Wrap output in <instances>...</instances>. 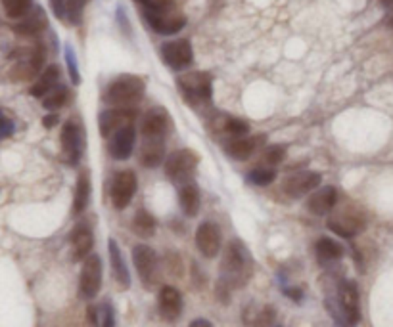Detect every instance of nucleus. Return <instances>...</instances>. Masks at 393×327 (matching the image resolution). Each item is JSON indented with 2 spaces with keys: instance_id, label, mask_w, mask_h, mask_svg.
I'll return each instance as SVG.
<instances>
[{
  "instance_id": "nucleus-1",
  "label": "nucleus",
  "mask_w": 393,
  "mask_h": 327,
  "mask_svg": "<svg viewBox=\"0 0 393 327\" xmlns=\"http://www.w3.org/2000/svg\"><path fill=\"white\" fill-rule=\"evenodd\" d=\"M253 270L250 251L240 241H231L224 251L223 262H221V280H219V297L223 299V293L231 299V289H238L246 285Z\"/></svg>"
},
{
  "instance_id": "nucleus-2",
  "label": "nucleus",
  "mask_w": 393,
  "mask_h": 327,
  "mask_svg": "<svg viewBox=\"0 0 393 327\" xmlns=\"http://www.w3.org/2000/svg\"><path fill=\"white\" fill-rule=\"evenodd\" d=\"M146 84L140 77L121 75L106 90V104L117 109H133L144 96Z\"/></svg>"
},
{
  "instance_id": "nucleus-3",
  "label": "nucleus",
  "mask_w": 393,
  "mask_h": 327,
  "mask_svg": "<svg viewBox=\"0 0 393 327\" xmlns=\"http://www.w3.org/2000/svg\"><path fill=\"white\" fill-rule=\"evenodd\" d=\"M198 167V157L194 151L190 150H179L173 151L167 161H165V174L171 182H175L177 186H184L190 184L194 172Z\"/></svg>"
},
{
  "instance_id": "nucleus-4",
  "label": "nucleus",
  "mask_w": 393,
  "mask_h": 327,
  "mask_svg": "<svg viewBox=\"0 0 393 327\" xmlns=\"http://www.w3.org/2000/svg\"><path fill=\"white\" fill-rule=\"evenodd\" d=\"M326 226L340 238H355L365 228V214L351 207H341L330 212Z\"/></svg>"
},
{
  "instance_id": "nucleus-5",
  "label": "nucleus",
  "mask_w": 393,
  "mask_h": 327,
  "mask_svg": "<svg viewBox=\"0 0 393 327\" xmlns=\"http://www.w3.org/2000/svg\"><path fill=\"white\" fill-rule=\"evenodd\" d=\"M180 92L187 96L188 102L200 104V102H209L211 98V77L207 73H187L179 79Z\"/></svg>"
},
{
  "instance_id": "nucleus-6",
  "label": "nucleus",
  "mask_w": 393,
  "mask_h": 327,
  "mask_svg": "<svg viewBox=\"0 0 393 327\" xmlns=\"http://www.w3.org/2000/svg\"><path fill=\"white\" fill-rule=\"evenodd\" d=\"M100 285H102V260H100L98 255H90L85 260L83 270H81V297L85 301H92L98 295Z\"/></svg>"
},
{
  "instance_id": "nucleus-7",
  "label": "nucleus",
  "mask_w": 393,
  "mask_h": 327,
  "mask_svg": "<svg viewBox=\"0 0 393 327\" xmlns=\"http://www.w3.org/2000/svg\"><path fill=\"white\" fill-rule=\"evenodd\" d=\"M338 302H340L341 318L346 319L348 326H355L361 319V308H359V289L357 283L343 280L338 287Z\"/></svg>"
},
{
  "instance_id": "nucleus-8",
  "label": "nucleus",
  "mask_w": 393,
  "mask_h": 327,
  "mask_svg": "<svg viewBox=\"0 0 393 327\" xmlns=\"http://www.w3.org/2000/svg\"><path fill=\"white\" fill-rule=\"evenodd\" d=\"M136 174L133 170H123L117 172L114 182H111V203L116 209H127L133 201L134 192H136Z\"/></svg>"
},
{
  "instance_id": "nucleus-9",
  "label": "nucleus",
  "mask_w": 393,
  "mask_h": 327,
  "mask_svg": "<svg viewBox=\"0 0 393 327\" xmlns=\"http://www.w3.org/2000/svg\"><path fill=\"white\" fill-rule=\"evenodd\" d=\"M133 262L140 282L146 287H152V283L158 278V257L148 245H136L133 249Z\"/></svg>"
},
{
  "instance_id": "nucleus-10",
  "label": "nucleus",
  "mask_w": 393,
  "mask_h": 327,
  "mask_svg": "<svg viewBox=\"0 0 393 327\" xmlns=\"http://www.w3.org/2000/svg\"><path fill=\"white\" fill-rule=\"evenodd\" d=\"M161 58L163 62L169 65L171 69H184L188 67L192 60H194V52L188 41L180 38V41H171L161 46Z\"/></svg>"
},
{
  "instance_id": "nucleus-11",
  "label": "nucleus",
  "mask_w": 393,
  "mask_h": 327,
  "mask_svg": "<svg viewBox=\"0 0 393 327\" xmlns=\"http://www.w3.org/2000/svg\"><path fill=\"white\" fill-rule=\"evenodd\" d=\"M134 109H107L98 119L100 134L104 138H111L114 134L119 133L121 128H125L129 124H133Z\"/></svg>"
},
{
  "instance_id": "nucleus-12",
  "label": "nucleus",
  "mask_w": 393,
  "mask_h": 327,
  "mask_svg": "<svg viewBox=\"0 0 393 327\" xmlns=\"http://www.w3.org/2000/svg\"><path fill=\"white\" fill-rule=\"evenodd\" d=\"M321 182L322 177L319 172L304 170V172H295L292 177H286L282 188H284L286 195L297 199V197H304V195H307L309 192H313L315 188L321 186Z\"/></svg>"
},
{
  "instance_id": "nucleus-13",
  "label": "nucleus",
  "mask_w": 393,
  "mask_h": 327,
  "mask_svg": "<svg viewBox=\"0 0 393 327\" xmlns=\"http://www.w3.org/2000/svg\"><path fill=\"white\" fill-rule=\"evenodd\" d=\"M62 153L70 165H77L83 153V134L77 124L70 121L62 128Z\"/></svg>"
},
{
  "instance_id": "nucleus-14",
  "label": "nucleus",
  "mask_w": 393,
  "mask_h": 327,
  "mask_svg": "<svg viewBox=\"0 0 393 327\" xmlns=\"http://www.w3.org/2000/svg\"><path fill=\"white\" fill-rule=\"evenodd\" d=\"M196 245L200 253L207 258H213L221 251V230L213 222H204L196 232Z\"/></svg>"
},
{
  "instance_id": "nucleus-15",
  "label": "nucleus",
  "mask_w": 393,
  "mask_h": 327,
  "mask_svg": "<svg viewBox=\"0 0 393 327\" xmlns=\"http://www.w3.org/2000/svg\"><path fill=\"white\" fill-rule=\"evenodd\" d=\"M134 142H136V133L133 124H129L109 138V146H107L109 155L117 161H127L134 150Z\"/></svg>"
},
{
  "instance_id": "nucleus-16",
  "label": "nucleus",
  "mask_w": 393,
  "mask_h": 327,
  "mask_svg": "<svg viewBox=\"0 0 393 327\" xmlns=\"http://www.w3.org/2000/svg\"><path fill=\"white\" fill-rule=\"evenodd\" d=\"M144 16L148 19V23L152 25L153 31H158L160 35H175L187 25V18L179 16V14H173V12H165V14L144 12Z\"/></svg>"
},
{
  "instance_id": "nucleus-17",
  "label": "nucleus",
  "mask_w": 393,
  "mask_h": 327,
  "mask_svg": "<svg viewBox=\"0 0 393 327\" xmlns=\"http://www.w3.org/2000/svg\"><path fill=\"white\" fill-rule=\"evenodd\" d=\"M158 306H160V314L163 319L167 322H175L182 312V297L175 287H161L160 297H158Z\"/></svg>"
},
{
  "instance_id": "nucleus-18",
  "label": "nucleus",
  "mask_w": 393,
  "mask_h": 327,
  "mask_svg": "<svg viewBox=\"0 0 393 327\" xmlns=\"http://www.w3.org/2000/svg\"><path fill=\"white\" fill-rule=\"evenodd\" d=\"M169 113L161 107L150 109L142 119V136H152V138H163L169 131Z\"/></svg>"
},
{
  "instance_id": "nucleus-19",
  "label": "nucleus",
  "mask_w": 393,
  "mask_h": 327,
  "mask_svg": "<svg viewBox=\"0 0 393 327\" xmlns=\"http://www.w3.org/2000/svg\"><path fill=\"white\" fill-rule=\"evenodd\" d=\"M338 203V192L336 188L324 186L321 190H317L309 201H307V209L313 212L315 216H324V214H330L334 211V207Z\"/></svg>"
},
{
  "instance_id": "nucleus-20",
  "label": "nucleus",
  "mask_w": 393,
  "mask_h": 327,
  "mask_svg": "<svg viewBox=\"0 0 393 327\" xmlns=\"http://www.w3.org/2000/svg\"><path fill=\"white\" fill-rule=\"evenodd\" d=\"M165 157V142L163 138H152V136H142L140 144V163L144 167L153 168L160 165Z\"/></svg>"
},
{
  "instance_id": "nucleus-21",
  "label": "nucleus",
  "mask_w": 393,
  "mask_h": 327,
  "mask_svg": "<svg viewBox=\"0 0 393 327\" xmlns=\"http://www.w3.org/2000/svg\"><path fill=\"white\" fill-rule=\"evenodd\" d=\"M94 245V236L87 224H79L72 234V247H73V260H87L90 257V251Z\"/></svg>"
},
{
  "instance_id": "nucleus-22",
  "label": "nucleus",
  "mask_w": 393,
  "mask_h": 327,
  "mask_svg": "<svg viewBox=\"0 0 393 327\" xmlns=\"http://www.w3.org/2000/svg\"><path fill=\"white\" fill-rule=\"evenodd\" d=\"M265 136H253V138H248V136H234L233 140H229L226 144V155H231L233 159L244 161L250 159L251 153L255 151V148L263 144Z\"/></svg>"
},
{
  "instance_id": "nucleus-23",
  "label": "nucleus",
  "mask_w": 393,
  "mask_h": 327,
  "mask_svg": "<svg viewBox=\"0 0 393 327\" xmlns=\"http://www.w3.org/2000/svg\"><path fill=\"white\" fill-rule=\"evenodd\" d=\"M87 0H50L56 18L67 19L70 23H79Z\"/></svg>"
},
{
  "instance_id": "nucleus-24",
  "label": "nucleus",
  "mask_w": 393,
  "mask_h": 327,
  "mask_svg": "<svg viewBox=\"0 0 393 327\" xmlns=\"http://www.w3.org/2000/svg\"><path fill=\"white\" fill-rule=\"evenodd\" d=\"M109 262H111V272H114V278L117 280V283L123 289H127L131 285V275H129V270H127L125 258H123L114 239H109Z\"/></svg>"
},
{
  "instance_id": "nucleus-25",
  "label": "nucleus",
  "mask_w": 393,
  "mask_h": 327,
  "mask_svg": "<svg viewBox=\"0 0 393 327\" xmlns=\"http://www.w3.org/2000/svg\"><path fill=\"white\" fill-rule=\"evenodd\" d=\"M315 253H317V258L321 264H330L343 257V247L334 239L321 238L315 245Z\"/></svg>"
},
{
  "instance_id": "nucleus-26",
  "label": "nucleus",
  "mask_w": 393,
  "mask_h": 327,
  "mask_svg": "<svg viewBox=\"0 0 393 327\" xmlns=\"http://www.w3.org/2000/svg\"><path fill=\"white\" fill-rule=\"evenodd\" d=\"M58 80H60V69H58V65H50V67H46L45 73L39 77V80L31 87L29 92H31V96L45 98L50 90L58 87Z\"/></svg>"
},
{
  "instance_id": "nucleus-27",
  "label": "nucleus",
  "mask_w": 393,
  "mask_h": 327,
  "mask_svg": "<svg viewBox=\"0 0 393 327\" xmlns=\"http://www.w3.org/2000/svg\"><path fill=\"white\" fill-rule=\"evenodd\" d=\"M179 203L187 216H196L200 211V192L194 186V182L179 188Z\"/></svg>"
},
{
  "instance_id": "nucleus-28",
  "label": "nucleus",
  "mask_w": 393,
  "mask_h": 327,
  "mask_svg": "<svg viewBox=\"0 0 393 327\" xmlns=\"http://www.w3.org/2000/svg\"><path fill=\"white\" fill-rule=\"evenodd\" d=\"M89 322L94 327H116V316L114 308L109 304H96L89 308Z\"/></svg>"
},
{
  "instance_id": "nucleus-29",
  "label": "nucleus",
  "mask_w": 393,
  "mask_h": 327,
  "mask_svg": "<svg viewBox=\"0 0 393 327\" xmlns=\"http://www.w3.org/2000/svg\"><path fill=\"white\" fill-rule=\"evenodd\" d=\"M90 199V180L87 172H81L79 180H77V188H75V199H73V212L81 214L87 209Z\"/></svg>"
},
{
  "instance_id": "nucleus-30",
  "label": "nucleus",
  "mask_w": 393,
  "mask_h": 327,
  "mask_svg": "<svg viewBox=\"0 0 393 327\" xmlns=\"http://www.w3.org/2000/svg\"><path fill=\"white\" fill-rule=\"evenodd\" d=\"M45 27H46L45 12L41 8H36L33 14L27 16L25 21H21V23L16 27V31L21 33V35H36V33H41Z\"/></svg>"
},
{
  "instance_id": "nucleus-31",
  "label": "nucleus",
  "mask_w": 393,
  "mask_h": 327,
  "mask_svg": "<svg viewBox=\"0 0 393 327\" xmlns=\"http://www.w3.org/2000/svg\"><path fill=\"white\" fill-rule=\"evenodd\" d=\"M133 232L138 238H152L153 234H156V221H153L152 214L146 211L136 212L133 218Z\"/></svg>"
},
{
  "instance_id": "nucleus-32",
  "label": "nucleus",
  "mask_w": 393,
  "mask_h": 327,
  "mask_svg": "<svg viewBox=\"0 0 393 327\" xmlns=\"http://www.w3.org/2000/svg\"><path fill=\"white\" fill-rule=\"evenodd\" d=\"M31 2L33 0H2V6H4V12L6 16L12 19L25 18L31 10Z\"/></svg>"
},
{
  "instance_id": "nucleus-33",
  "label": "nucleus",
  "mask_w": 393,
  "mask_h": 327,
  "mask_svg": "<svg viewBox=\"0 0 393 327\" xmlns=\"http://www.w3.org/2000/svg\"><path fill=\"white\" fill-rule=\"evenodd\" d=\"M67 102V89L62 87V84H58L56 89L50 90L45 98H43V106L46 109H50V111H56V109H60Z\"/></svg>"
},
{
  "instance_id": "nucleus-34",
  "label": "nucleus",
  "mask_w": 393,
  "mask_h": 327,
  "mask_svg": "<svg viewBox=\"0 0 393 327\" xmlns=\"http://www.w3.org/2000/svg\"><path fill=\"white\" fill-rule=\"evenodd\" d=\"M275 178H277V172L267 167H257L248 172V182L253 186H268Z\"/></svg>"
},
{
  "instance_id": "nucleus-35",
  "label": "nucleus",
  "mask_w": 393,
  "mask_h": 327,
  "mask_svg": "<svg viewBox=\"0 0 393 327\" xmlns=\"http://www.w3.org/2000/svg\"><path fill=\"white\" fill-rule=\"evenodd\" d=\"M224 131L231 133L233 136H246L250 133V124L242 119H226L224 121Z\"/></svg>"
},
{
  "instance_id": "nucleus-36",
  "label": "nucleus",
  "mask_w": 393,
  "mask_h": 327,
  "mask_svg": "<svg viewBox=\"0 0 393 327\" xmlns=\"http://www.w3.org/2000/svg\"><path fill=\"white\" fill-rule=\"evenodd\" d=\"M284 146H268L267 150H265V153H263V157H265V161H267L268 165H278L280 161L284 159Z\"/></svg>"
},
{
  "instance_id": "nucleus-37",
  "label": "nucleus",
  "mask_w": 393,
  "mask_h": 327,
  "mask_svg": "<svg viewBox=\"0 0 393 327\" xmlns=\"http://www.w3.org/2000/svg\"><path fill=\"white\" fill-rule=\"evenodd\" d=\"M65 60H67V67H70V77H72V80L75 84H79L81 82L79 69H77V62H75V58H73V52L70 46L65 48Z\"/></svg>"
},
{
  "instance_id": "nucleus-38",
  "label": "nucleus",
  "mask_w": 393,
  "mask_h": 327,
  "mask_svg": "<svg viewBox=\"0 0 393 327\" xmlns=\"http://www.w3.org/2000/svg\"><path fill=\"white\" fill-rule=\"evenodd\" d=\"M12 134H14V123L4 115H0V140L8 138Z\"/></svg>"
},
{
  "instance_id": "nucleus-39",
  "label": "nucleus",
  "mask_w": 393,
  "mask_h": 327,
  "mask_svg": "<svg viewBox=\"0 0 393 327\" xmlns=\"http://www.w3.org/2000/svg\"><path fill=\"white\" fill-rule=\"evenodd\" d=\"M58 121H60V119H58V115H48V117H45V119H43V124H45L46 128H52L54 124L58 123Z\"/></svg>"
},
{
  "instance_id": "nucleus-40",
  "label": "nucleus",
  "mask_w": 393,
  "mask_h": 327,
  "mask_svg": "<svg viewBox=\"0 0 393 327\" xmlns=\"http://www.w3.org/2000/svg\"><path fill=\"white\" fill-rule=\"evenodd\" d=\"M188 327H213L211 326V324H209V322H207V319H194V322H192V324H190V326Z\"/></svg>"
},
{
  "instance_id": "nucleus-41",
  "label": "nucleus",
  "mask_w": 393,
  "mask_h": 327,
  "mask_svg": "<svg viewBox=\"0 0 393 327\" xmlns=\"http://www.w3.org/2000/svg\"><path fill=\"white\" fill-rule=\"evenodd\" d=\"M286 295H288V297H294L295 301H299V299H301V293L297 291V289H292V291H286Z\"/></svg>"
},
{
  "instance_id": "nucleus-42",
  "label": "nucleus",
  "mask_w": 393,
  "mask_h": 327,
  "mask_svg": "<svg viewBox=\"0 0 393 327\" xmlns=\"http://www.w3.org/2000/svg\"><path fill=\"white\" fill-rule=\"evenodd\" d=\"M387 8H390V12H387V23H390V27H393V2Z\"/></svg>"
},
{
  "instance_id": "nucleus-43",
  "label": "nucleus",
  "mask_w": 393,
  "mask_h": 327,
  "mask_svg": "<svg viewBox=\"0 0 393 327\" xmlns=\"http://www.w3.org/2000/svg\"><path fill=\"white\" fill-rule=\"evenodd\" d=\"M338 327H348V326H338Z\"/></svg>"
}]
</instances>
